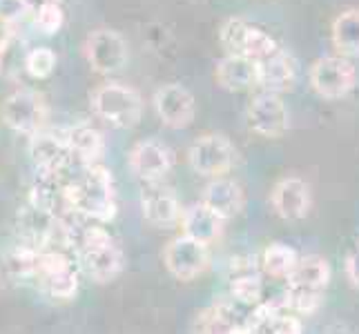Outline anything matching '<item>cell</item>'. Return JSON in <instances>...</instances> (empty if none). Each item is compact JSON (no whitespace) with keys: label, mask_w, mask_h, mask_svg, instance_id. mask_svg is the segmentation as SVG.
Returning <instances> with one entry per match:
<instances>
[{"label":"cell","mask_w":359,"mask_h":334,"mask_svg":"<svg viewBox=\"0 0 359 334\" xmlns=\"http://www.w3.org/2000/svg\"><path fill=\"white\" fill-rule=\"evenodd\" d=\"M65 212L81 214L96 223H107L116 216V188L114 176L107 167H83V176L67 183Z\"/></svg>","instance_id":"1"},{"label":"cell","mask_w":359,"mask_h":334,"mask_svg":"<svg viewBox=\"0 0 359 334\" xmlns=\"http://www.w3.org/2000/svg\"><path fill=\"white\" fill-rule=\"evenodd\" d=\"M90 105L98 118L118 130H132L143 118V96L132 85L118 81L98 85L90 96Z\"/></svg>","instance_id":"2"},{"label":"cell","mask_w":359,"mask_h":334,"mask_svg":"<svg viewBox=\"0 0 359 334\" xmlns=\"http://www.w3.org/2000/svg\"><path fill=\"white\" fill-rule=\"evenodd\" d=\"M219 43L228 56H241L250 60H264L279 52L281 45L259 25L245 18H228L219 27Z\"/></svg>","instance_id":"3"},{"label":"cell","mask_w":359,"mask_h":334,"mask_svg":"<svg viewBox=\"0 0 359 334\" xmlns=\"http://www.w3.org/2000/svg\"><path fill=\"white\" fill-rule=\"evenodd\" d=\"M49 109L45 103V96L29 88H18L3 101V123L16 134L34 136L47 127Z\"/></svg>","instance_id":"4"},{"label":"cell","mask_w":359,"mask_h":334,"mask_svg":"<svg viewBox=\"0 0 359 334\" xmlns=\"http://www.w3.org/2000/svg\"><path fill=\"white\" fill-rule=\"evenodd\" d=\"M308 83L313 92L324 101H339L348 96L357 85V69L353 60L344 56H321L311 65Z\"/></svg>","instance_id":"5"},{"label":"cell","mask_w":359,"mask_h":334,"mask_svg":"<svg viewBox=\"0 0 359 334\" xmlns=\"http://www.w3.org/2000/svg\"><path fill=\"white\" fill-rule=\"evenodd\" d=\"M188 163L199 176H228L237 163V147L224 134H203L188 147Z\"/></svg>","instance_id":"6"},{"label":"cell","mask_w":359,"mask_h":334,"mask_svg":"<svg viewBox=\"0 0 359 334\" xmlns=\"http://www.w3.org/2000/svg\"><path fill=\"white\" fill-rule=\"evenodd\" d=\"M83 54L92 71L101 76H112L126 67L130 58L128 41L114 29H94L83 43Z\"/></svg>","instance_id":"7"},{"label":"cell","mask_w":359,"mask_h":334,"mask_svg":"<svg viewBox=\"0 0 359 334\" xmlns=\"http://www.w3.org/2000/svg\"><path fill=\"white\" fill-rule=\"evenodd\" d=\"M163 263L168 272L179 281H194L203 277L210 267V245L179 234L163 250Z\"/></svg>","instance_id":"8"},{"label":"cell","mask_w":359,"mask_h":334,"mask_svg":"<svg viewBox=\"0 0 359 334\" xmlns=\"http://www.w3.org/2000/svg\"><path fill=\"white\" fill-rule=\"evenodd\" d=\"M248 127L264 139H279L290 130V111L279 94L259 92L245 109Z\"/></svg>","instance_id":"9"},{"label":"cell","mask_w":359,"mask_h":334,"mask_svg":"<svg viewBox=\"0 0 359 334\" xmlns=\"http://www.w3.org/2000/svg\"><path fill=\"white\" fill-rule=\"evenodd\" d=\"M128 165L139 181L161 183L175 167V152L158 139H143L130 150Z\"/></svg>","instance_id":"10"},{"label":"cell","mask_w":359,"mask_h":334,"mask_svg":"<svg viewBox=\"0 0 359 334\" xmlns=\"http://www.w3.org/2000/svg\"><path fill=\"white\" fill-rule=\"evenodd\" d=\"M156 116L170 130H185L192 125L196 116V101L192 92L181 83L161 85L152 96Z\"/></svg>","instance_id":"11"},{"label":"cell","mask_w":359,"mask_h":334,"mask_svg":"<svg viewBox=\"0 0 359 334\" xmlns=\"http://www.w3.org/2000/svg\"><path fill=\"white\" fill-rule=\"evenodd\" d=\"M27 154L39 172H63L72 160L67 127H45L36 132L27 141Z\"/></svg>","instance_id":"12"},{"label":"cell","mask_w":359,"mask_h":334,"mask_svg":"<svg viewBox=\"0 0 359 334\" xmlns=\"http://www.w3.org/2000/svg\"><path fill=\"white\" fill-rule=\"evenodd\" d=\"M270 205L283 221H302L313 207L311 185L299 176H283L270 192Z\"/></svg>","instance_id":"13"},{"label":"cell","mask_w":359,"mask_h":334,"mask_svg":"<svg viewBox=\"0 0 359 334\" xmlns=\"http://www.w3.org/2000/svg\"><path fill=\"white\" fill-rule=\"evenodd\" d=\"M141 212L143 218L154 228H175L181 223L183 207L177 194L163 183H143Z\"/></svg>","instance_id":"14"},{"label":"cell","mask_w":359,"mask_h":334,"mask_svg":"<svg viewBox=\"0 0 359 334\" xmlns=\"http://www.w3.org/2000/svg\"><path fill=\"white\" fill-rule=\"evenodd\" d=\"M76 254L81 270L96 283L114 281L126 267V256H123V250L114 243V239L90 247H81Z\"/></svg>","instance_id":"15"},{"label":"cell","mask_w":359,"mask_h":334,"mask_svg":"<svg viewBox=\"0 0 359 334\" xmlns=\"http://www.w3.org/2000/svg\"><path fill=\"white\" fill-rule=\"evenodd\" d=\"M201 203L212 209L217 216L230 221L237 214H241V209L245 205V192L237 179L217 176L205 183V188L201 192Z\"/></svg>","instance_id":"16"},{"label":"cell","mask_w":359,"mask_h":334,"mask_svg":"<svg viewBox=\"0 0 359 334\" xmlns=\"http://www.w3.org/2000/svg\"><path fill=\"white\" fill-rule=\"evenodd\" d=\"M297 60L286 49H279L272 56L259 60V90L270 94H286L297 83Z\"/></svg>","instance_id":"17"},{"label":"cell","mask_w":359,"mask_h":334,"mask_svg":"<svg viewBox=\"0 0 359 334\" xmlns=\"http://www.w3.org/2000/svg\"><path fill=\"white\" fill-rule=\"evenodd\" d=\"M215 81L226 92H250L259 88V60L224 56L217 60Z\"/></svg>","instance_id":"18"},{"label":"cell","mask_w":359,"mask_h":334,"mask_svg":"<svg viewBox=\"0 0 359 334\" xmlns=\"http://www.w3.org/2000/svg\"><path fill=\"white\" fill-rule=\"evenodd\" d=\"M179 225H181L183 237L194 239L203 245H212L221 239V234H224L226 221L217 216L212 209L205 207L199 201V203H192L190 207H183Z\"/></svg>","instance_id":"19"},{"label":"cell","mask_w":359,"mask_h":334,"mask_svg":"<svg viewBox=\"0 0 359 334\" xmlns=\"http://www.w3.org/2000/svg\"><path fill=\"white\" fill-rule=\"evenodd\" d=\"M248 321L241 319L230 301H219L205 307L194 319V334H245Z\"/></svg>","instance_id":"20"},{"label":"cell","mask_w":359,"mask_h":334,"mask_svg":"<svg viewBox=\"0 0 359 334\" xmlns=\"http://www.w3.org/2000/svg\"><path fill=\"white\" fill-rule=\"evenodd\" d=\"M330 274H332L330 265L324 256L306 254V256H299V261H297L292 274L288 277L286 283H288V288H294V290L324 294V290L330 283Z\"/></svg>","instance_id":"21"},{"label":"cell","mask_w":359,"mask_h":334,"mask_svg":"<svg viewBox=\"0 0 359 334\" xmlns=\"http://www.w3.org/2000/svg\"><path fill=\"white\" fill-rule=\"evenodd\" d=\"M67 141L72 158H76L83 167L98 165V160L105 154V139L90 123H79V125L67 127Z\"/></svg>","instance_id":"22"},{"label":"cell","mask_w":359,"mask_h":334,"mask_svg":"<svg viewBox=\"0 0 359 334\" xmlns=\"http://www.w3.org/2000/svg\"><path fill=\"white\" fill-rule=\"evenodd\" d=\"M330 41L337 56H344L348 60L359 58V9L357 7L344 9L332 18Z\"/></svg>","instance_id":"23"},{"label":"cell","mask_w":359,"mask_h":334,"mask_svg":"<svg viewBox=\"0 0 359 334\" xmlns=\"http://www.w3.org/2000/svg\"><path fill=\"white\" fill-rule=\"evenodd\" d=\"M297 261H299V254H297L290 245L270 243L262 254V270H264V274L270 279L288 281Z\"/></svg>","instance_id":"24"},{"label":"cell","mask_w":359,"mask_h":334,"mask_svg":"<svg viewBox=\"0 0 359 334\" xmlns=\"http://www.w3.org/2000/svg\"><path fill=\"white\" fill-rule=\"evenodd\" d=\"M230 292L234 301L250 307L264 301V283L255 272H237L230 281Z\"/></svg>","instance_id":"25"},{"label":"cell","mask_w":359,"mask_h":334,"mask_svg":"<svg viewBox=\"0 0 359 334\" xmlns=\"http://www.w3.org/2000/svg\"><path fill=\"white\" fill-rule=\"evenodd\" d=\"M58 65V56L52 47H32L27 54H25V60H22V67L25 71L29 74L32 78H49L54 74Z\"/></svg>","instance_id":"26"},{"label":"cell","mask_w":359,"mask_h":334,"mask_svg":"<svg viewBox=\"0 0 359 334\" xmlns=\"http://www.w3.org/2000/svg\"><path fill=\"white\" fill-rule=\"evenodd\" d=\"M41 288L45 294L52 296V299L69 301L79 292V272H76V267H72V270L60 272V274L47 277L41 281Z\"/></svg>","instance_id":"27"},{"label":"cell","mask_w":359,"mask_h":334,"mask_svg":"<svg viewBox=\"0 0 359 334\" xmlns=\"http://www.w3.org/2000/svg\"><path fill=\"white\" fill-rule=\"evenodd\" d=\"M32 22H34V27L39 29L41 34H45V36H56L60 29H63V25H65L63 5L54 3V5L43 7L41 11L32 14Z\"/></svg>","instance_id":"28"},{"label":"cell","mask_w":359,"mask_h":334,"mask_svg":"<svg viewBox=\"0 0 359 334\" xmlns=\"http://www.w3.org/2000/svg\"><path fill=\"white\" fill-rule=\"evenodd\" d=\"M74 263L72 258L63 252V250H41L39 256V270H36V279L43 281L47 277L60 274V272L72 270Z\"/></svg>","instance_id":"29"},{"label":"cell","mask_w":359,"mask_h":334,"mask_svg":"<svg viewBox=\"0 0 359 334\" xmlns=\"http://www.w3.org/2000/svg\"><path fill=\"white\" fill-rule=\"evenodd\" d=\"M270 334H302L304 332V326H302V319H297L292 314H286V312H277L275 316L270 319Z\"/></svg>","instance_id":"30"},{"label":"cell","mask_w":359,"mask_h":334,"mask_svg":"<svg viewBox=\"0 0 359 334\" xmlns=\"http://www.w3.org/2000/svg\"><path fill=\"white\" fill-rule=\"evenodd\" d=\"M29 16V9L25 0H0V20L9 25H18L22 18Z\"/></svg>","instance_id":"31"},{"label":"cell","mask_w":359,"mask_h":334,"mask_svg":"<svg viewBox=\"0 0 359 334\" xmlns=\"http://www.w3.org/2000/svg\"><path fill=\"white\" fill-rule=\"evenodd\" d=\"M344 272H346V279L351 281V286L355 290H359V245L353 247V250L348 252V256H346Z\"/></svg>","instance_id":"32"},{"label":"cell","mask_w":359,"mask_h":334,"mask_svg":"<svg viewBox=\"0 0 359 334\" xmlns=\"http://www.w3.org/2000/svg\"><path fill=\"white\" fill-rule=\"evenodd\" d=\"M14 41H16V25L0 20V60L5 58V54L9 52V47Z\"/></svg>","instance_id":"33"},{"label":"cell","mask_w":359,"mask_h":334,"mask_svg":"<svg viewBox=\"0 0 359 334\" xmlns=\"http://www.w3.org/2000/svg\"><path fill=\"white\" fill-rule=\"evenodd\" d=\"M54 3H60V0H25V5L29 9V16L36 14V11H41L47 5H54Z\"/></svg>","instance_id":"34"}]
</instances>
